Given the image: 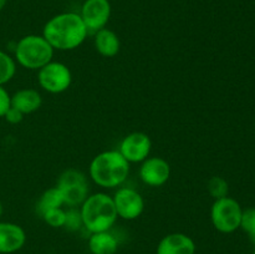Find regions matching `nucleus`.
<instances>
[{
  "label": "nucleus",
  "mask_w": 255,
  "mask_h": 254,
  "mask_svg": "<svg viewBox=\"0 0 255 254\" xmlns=\"http://www.w3.org/2000/svg\"><path fill=\"white\" fill-rule=\"evenodd\" d=\"M87 27L77 12H61L47 20L42 36L54 50L69 51L79 47L87 37Z\"/></svg>",
  "instance_id": "f257e3e1"
},
{
  "label": "nucleus",
  "mask_w": 255,
  "mask_h": 254,
  "mask_svg": "<svg viewBox=\"0 0 255 254\" xmlns=\"http://www.w3.org/2000/svg\"><path fill=\"white\" fill-rule=\"evenodd\" d=\"M92 181L104 188H115L125 183L129 174V163L119 149L104 151L94 157L89 167Z\"/></svg>",
  "instance_id": "f03ea898"
},
{
  "label": "nucleus",
  "mask_w": 255,
  "mask_h": 254,
  "mask_svg": "<svg viewBox=\"0 0 255 254\" xmlns=\"http://www.w3.org/2000/svg\"><path fill=\"white\" fill-rule=\"evenodd\" d=\"M80 213L82 226L90 233L110 231L119 217L112 197L102 192L87 197L80 207Z\"/></svg>",
  "instance_id": "7ed1b4c3"
},
{
  "label": "nucleus",
  "mask_w": 255,
  "mask_h": 254,
  "mask_svg": "<svg viewBox=\"0 0 255 254\" xmlns=\"http://www.w3.org/2000/svg\"><path fill=\"white\" fill-rule=\"evenodd\" d=\"M54 49L42 35L22 36L15 46V60L29 70H40L52 61Z\"/></svg>",
  "instance_id": "20e7f679"
},
{
  "label": "nucleus",
  "mask_w": 255,
  "mask_h": 254,
  "mask_svg": "<svg viewBox=\"0 0 255 254\" xmlns=\"http://www.w3.org/2000/svg\"><path fill=\"white\" fill-rule=\"evenodd\" d=\"M242 213V206L232 197L214 199L211 209L212 224L221 233H233L241 228Z\"/></svg>",
  "instance_id": "39448f33"
},
{
  "label": "nucleus",
  "mask_w": 255,
  "mask_h": 254,
  "mask_svg": "<svg viewBox=\"0 0 255 254\" xmlns=\"http://www.w3.org/2000/svg\"><path fill=\"white\" fill-rule=\"evenodd\" d=\"M57 188L64 197V202L69 207H77L89 197V182L84 172L69 168L60 174Z\"/></svg>",
  "instance_id": "423d86ee"
},
{
  "label": "nucleus",
  "mask_w": 255,
  "mask_h": 254,
  "mask_svg": "<svg viewBox=\"0 0 255 254\" xmlns=\"http://www.w3.org/2000/svg\"><path fill=\"white\" fill-rule=\"evenodd\" d=\"M39 85L50 94H61L66 91L72 82L69 67L59 61H50L39 70Z\"/></svg>",
  "instance_id": "0eeeda50"
},
{
  "label": "nucleus",
  "mask_w": 255,
  "mask_h": 254,
  "mask_svg": "<svg viewBox=\"0 0 255 254\" xmlns=\"http://www.w3.org/2000/svg\"><path fill=\"white\" fill-rule=\"evenodd\" d=\"M110 0H85L80 16L89 32H97L105 29L111 17Z\"/></svg>",
  "instance_id": "6e6552de"
},
{
  "label": "nucleus",
  "mask_w": 255,
  "mask_h": 254,
  "mask_svg": "<svg viewBox=\"0 0 255 254\" xmlns=\"http://www.w3.org/2000/svg\"><path fill=\"white\" fill-rule=\"evenodd\" d=\"M117 216L126 221H133L138 218L144 211V199L139 192L129 187H122L117 189L112 197Z\"/></svg>",
  "instance_id": "1a4fd4ad"
},
{
  "label": "nucleus",
  "mask_w": 255,
  "mask_h": 254,
  "mask_svg": "<svg viewBox=\"0 0 255 254\" xmlns=\"http://www.w3.org/2000/svg\"><path fill=\"white\" fill-rule=\"evenodd\" d=\"M152 141L144 132H131L120 143L119 152L128 163L143 162L151 153Z\"/></svg>",
  "instance_id": "9d476101"
},
{
  "label": "nucleus",
  "mask_w": 255,
  "mask_h": 254,
  "mask_svg": "<svg viewBox=\"0 0 255 254\" xmlns=\"http://www.w3.org/2000/svg\"><path fill=\"white\" fill-rule=\"evenodd\" d=\"M141 163L139 178L147 186L161 187L169 179L171 166L162 157H147Z\"/></svg>",
  "instance_id": "9b49d317"
},
{
  "label": "nucleus",
  "mask_w": 255,
  "mask_h": 254,
  "mask_svg": "<svg viewBox=\"0 0 255 254\" xmlns=\"http://www.w3.org/2000/svg\"><path fill=\"white\" fill-rule=\"evenodd\" d=\"M26 242V233L19 224L0 222V254H11L20 251Z\"/></svg>",
  "instance_id": "f8f14e48"
},
{
  "label": "nucleus",
  "mask_w": 255,
  "mask_h": 254,
  "mask_svg": "<svg viewBox=\"0 0 255 254\" xmlns=\"http://www.w3.org/2000/svg\"><path fill=\"white\" fill-rule=\"evenodd\" d=\"M196 243L184 233H171L159 241L156 254H196Z\"/></svg>",
  "instance_id": "ddd939ff"
},
{
  "label": "nucleus",
  "mask_w": 255,
  "mask_h": 254,
  "mask_svg": "<svg viewBox=\"0 0 255 254\" xmlns=\"http://www.w3.org/2000/svg\"><path fill=\"white\" fill-rule=\"evenodd\" d=\"M42 105V97L35 89H21L10 96V106L16 109L22 115L37 111Z\"/></svg>",
  "instance_id": "4468645a"
},
{
  "label": "nucleus",
  "mask_w": 255,
  "mask_h": 254,
  "mask_svg": "<svg viewBox=\"0 0 255 254\" xmlns=\"http://www.w3.org/2000/svg\"><path fill=\"white\" fill-rule=\"evenodd\" d=\"M95 47L102 56L114 57L120 52L121 42L116 32L105 27L95 32Z\"/></svg>",
  "instance_id": "2eb2a0df"
},
{
  "label": "nucleus",
  "mask_w": 255,
  "mask_h": 254,
  "mask_svg": "<svg viewBox=\"0 0 255 254\" xmlns=\"http://www.w3.org/2000/svg\"><path fill=\"white\" fill-rule=\"evenodd\" d=\"M89 249L92 254H116L119 241L110 231L91 233L89 238Z\"/></svg>",
  "instance_id": "dca6fc26"
},
{
  "label": "nucleus",
  "mask_w": 255,
  "mask_h": 254,
  "mask_svg": "<svg viewBox=\"0 0 255 254\" xmlns=\"http://www.w3.org/2000/svg\"><path fill=\"white\" fill-rule=\"evenodd\" d=\"M64 204V197H62L60 189L55 186L46 189V191L40 196V198L37 199L36 212L41 216L42 213H45L46 211H50V209L61 208Z\"/></svg>",
  "instance_id": "f3484780"
},
{
  "label": "nucleus",
  "mask_w": 255,
  "mask_h": 254,
  "mask_svg": "<svg viewBox=\"0 0 255 254\" xmlns=\"http://www.w3.org/2000/svg\"><path fill=\"white\" fill-rule=\"evenodd\" d=\"M16 72V64L10 55L0 50V86L10 81Z\"/></svg>",
  "instance_id": "a211bd4d"
},
{
  "label": "nucleus",
  "mask_w": 255,
  "mask_h": 254,
  "mask_svg": "<svg viewBox=\"0 0 255 254\" xmlns=\"http://www.w3.org/2000/svg\"><path fill=\"white\" fill-rule=\"evenodd\" d=\"M207 189H208V193L213 197L214 199L224 198V197L228 196L229 193V184L223 177L214 176L207 183Z\"/></svg>",
  "instance_id": "6ab92c4d"
},
{
  "label": "nucleus",
  "mask_w": 255,
  "mask_h": 254,
  "mask_svg": "<svg viewBox=\"0 0 255 254\" xmlns=\"http://www.w3.org/2000/svg\"><path fill=\"white\" fill-rule=\"evenodd\" d=\"M241 228L248 234L249 239L255 244V207L243 209Z\"/></svg>",
  "instance_id": "aec40b11"
},
{
  "label": "nucleus",
  "mask_w": 255,
  "mask_h": 254,
  "mask_svg": "<svg viewBox=\"0 0 255 254\" xmlns=\"http://www.w3.org/2000/svg\"><path fill=\"white\" fill-rule=\"evenodd\" d=\"M41 218L44 219L45 223L49 224L52 228H62L66 219V211L62 208H54L46 211L41 214Z\"/></svg>",
  "instance_id": "412c9836"
},
{
  "label": "nucleus",
  "mask_w": 255,
  "mask_h": 254,
  "mask_svg": "<svg viewBox=\"0 0 255 254\" xmlns=\"http://www.w3.org/2000/svg\"><path fill=\"white\" fill-rule=\"evenodd\" d=\"M82 227V218L80 209H76V207H70L69 211H66V219H65L64 228L67 231H79Z\"/></svg>",
  "instance_id": "4be33fe9"
},
{
  "label": "nucleus",
  "mask_w": 255,
  "mask_h": 254,
  "mask_svg": "<svg viewBox=\"0 0 255 254\" xmlns=\"http://www.w3.org/2000/svg\"><path fill=\"white\" fill-rule=\"evenodd\" d=\"M24 116H25V115H22L21 112L17 111L16 109H14V107L10 106L9 110H7V111L5 112L4 119L6 120V121L9 122V124H11V125H17V124H20V122L22 121V119H24Z\"/></svg>",
  "instance_id": "5701e85b"
},
{
  "label": "nucleus",
  "mask_w": 255,
  "mask_h": 254,
  "mask_svg": "<svg viewBox=\"0 0 255 254\" xmlns=\"http://www.w3.org/2000/svg\"><path fill=\"white\" fill-rule=\"evenodd\" d=\"M10 107V95L2 86H0V117H4L5 112Z\"/></svg>",
  "instance_id": "b1692460"
},
{
  "label": "nucleus",
  "mask_w": 255,
  "mask_h": 254,
  "mask_svg": "<svg viewBox=\"0 0 255 254\" xmlns=\"http://www.w3.org/2000/svg\"><path fill=\"white\" fill-rule=\"evenodd\" d=\"M6 2H7V0H0V11L4 9L5 5H6Z\"/></svg>",
  "instance_id": "393cba45"
},
{
  "label": "nucleus",
  "mask_w": 255,
  "mask_h": 254,
  "mask_svg": "<svg viewBox=\"0 0 255 254\" xmlns=\"http://www.w3.org/2000/svg\"><path fill=\"white\" fill-rule=\"evenodd\" d=\"M2 212H4V207H2V203L0 202V218H1L2 216Z\"/></svg>",
  "instance_id": "a878e982"
},
{
  "label": "nucleus",
  "mask_w": 255,
  "mask_h": 254,
  "mask_svg": "<svg viewBox=\"0 0 255 254\" xmlns=\"http://www.w3.org/2000/svg\"><path fill=\"white\" fill-rule=\"evenodd\" d=\"M253 254H255V249H254V252H253Z\"/></svg>",
  "instance_id": "bb28decb"
}]
</instances>
